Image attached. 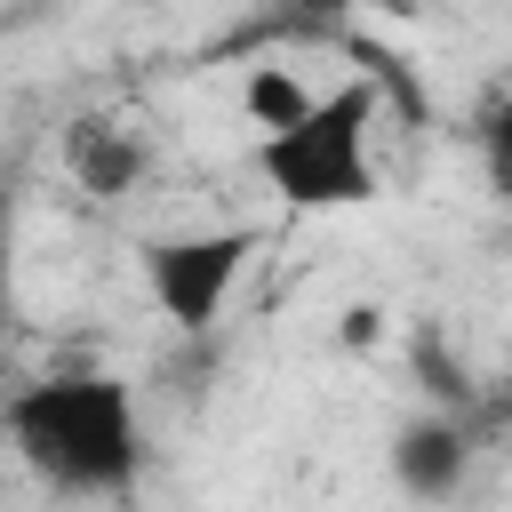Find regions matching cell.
<instances>
[{
    "mask_svg": "<svg viewBox=\"0 0 512 512\" xmlns=\"http://www.w3.org/2000/svg\"><path fill=\"white\" fill-rule=\"evenodd\" d=\"M16 456L48 480V488H72V496H96V488H120L136 472V400L120 376H48V384H24L8 408H0Z\"/></svg>",
    "mask_w": 512,
    "mask_h": 512,
    "instance_id": "obj_1",
    "label": "cell"
},
{
    "mask_svg": "<svg viewBox=\"0 0 512 512\" xmlns=\"http://www.w3.org/2000/svg\"><path fill=\"white\" fill-rule=\"evenodd\" d=\"M248 248H256V240H248L240 224H224V232H168V240H152V248H144V288H152L160 320H176V328H208V320L224 312V296H232V280H240Z\"/></svg>",
    "mask_w": 512,
    "mask_h": 512,
    "instance_id": "obj_3",
    "label": "cell"
},
{
    "mask_svg": "<svg viewBox=\"0 0 512 512\" xmlns=\"http://www.w3.org/2000/svg\"><path fill=\"white\" fill-rule=\"evenodd\" d=\"M64 160H72V176H80L96 200H120V192L144 176V144H136L128 128H112V120H80Z\"/></svg>",
    "mask_w": 512,
    "mask_h": 512,
    "instance_id": "obj_4",
    "label": "cell"
},
{
    "mask_svg": "<svg viewBox=\"0 0 512 512\" xmlns=\"http://www.w3.org/2000/svg\"><path fill=\"white\" fill-rule=\"evenodd\" d=\"M368 128H376V88L368 80H352L336 96H312L288 128L256 136V176L288 208H360V200H376Z\"/></svg>",
    "mask_w": 512,
    "mask_h": 512,
    "instance_id": "obj_2",
    "label": "cell"
},
{
    "mask_svg": "<svg viewBox=\"0 0 512 512\" xmlns=\"http://www.w3.org/2000/svg\"><path fill=\"white\" fill-rule=\"evenodd\" d=\"M240 104H248V120H256V128H288V120L312 104V88H304L288 64H256V72H248V88H240Z\"/></svg>",
    "mask_w": 512,
    "mask_h": 512,
    "instance_id": "obj_5",
    "label": "cell"
}]
</instances>
